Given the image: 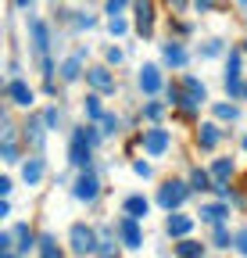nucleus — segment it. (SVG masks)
<instances>
[{
	"mask_svg": "<svg viewBox=\"0 0 247 258\" xmlns=\"http://www.w3.org/2000/svg\"><path fill=\"white\" fill-rule=\"evenodd\" d=\"M61 79H68V83L79 79V57H68L65 64H61Z\"/></svg>",
	"mask_w": 247,
	"mask_h": 258,
	"instance_id": "nucleus-21",
	"label": "nucleus"
},
{
	"mask_svg": "<svg viewBox=\"0 0 247 258\" xmlns=\"http://www.w3.org/2000/svg\"><path fill=\"white\" fill-rule=\"evenodd\" d=\"M136 29L143 36H150V29H154V4L150 0H136Z\"/></svg>",
	"mask_w": 247,
	"mask_h": 258,
	"instance_id": "nucleus-10",
	"label": "nucleus"
},
{
	"mask_svg": "<svg viewBox=\"0 0 247 258\" xmlns=\"http://www.w3.org/2000/svg\"><path fill=\"white\" fill-rule=\"evenodd\" d=\"M172 101H176L183 111H194L197 104H204V101H208L204 83H201V79H194V76H187V79H183V90H172Z\"/></svg>",
	"mask_w": 247,
	"mask_h": 258,
	"instance_id": "nucleus-1",
	"label": "nucleus"
},
{
	"mask_svg": "<svg viewBox=\"0 0 247 258\" xmlns=\"http://www.w3.org/2000/svg\"><path fill=\"white\" fill-rule=\"evenodd\" d=\"M236 247L247 254V230H240V233H236Z\"/></svg>",
	"mask_w": 247,
	"mask_h": 258,
	"instance_id": "nucleus-37",
	"label": "nucleus"
},
{
	"mask_svg": "<svg viewBox=\"0 0 247 258\" xmlns=\"http://www.w3.org/2000/svg\"><path fill=\"white\" fill-rule=\"evenodd\" d=\"M140 90L143 93H158L161 90V72L154 69V64H143L140 69Z\"/></svg>",
	"mask_w": 247,
	"mask_h": 258,
	"instance_id": "nucleus-11",
	"label": "nucleus"
},
{
	"mask_svg": "<svg viewBox=\"0 0 247 258\" xmlns=\"http://www.w3.org/2000/svg\"><path fill=\"white\" fill-rule=\"evenodd\" d=\"M22 176H25V183H40V176H43V161H40V158H33V161H25V169H22Z\"/></svg>",
	"mask_w": 247,
	"mask_h": 258,
	"instance_id": "nucleus-17",
	"label": "nucleus"
},
{
	"mask_svg": "<svg viewBox=\"0 0 247 258\" xmlns=\"http://www.w3.org/2000/svg\"><path fill=\"white\" fill-rule=\"evenodd\" d=\"M226 215H229L226 205H208V208H201V219H208V222H215V226H219Z\"/></svg>",
	"mask_w": 247,
	"mask_h": 258,
	"instance_id": "nucleus-16",
	"label": "nucleus"
},
{
	"mask_svg": "<svg viewBox=\"0 0 247 258\" xmlns=\"http://www.w3.org/2000/svg\"><path fill=\"white\" fill-rule=\"evenodd\" d=\"M215 115H219V118H229V122H233V118H236L240 111H236L233 104H215Z\"/></svg>",
	"mask_w": 247,
	"mask_h": 258,
	"instance_id": "nucleus-29",
	"label": "nucleus"
},
{
	"mask_svg": "<svg viewBox=\"0 0 247 258\" xmlns=\"http://www.w3.org/2000/svg\"><path fill=\"white\" fill-rule=\"evenodd\" d=\"M165 4H169L172 11H183V8H187V0H165Z\"/></svg>",
	"mask_w": 247,
	"mask_h": 258,
	"instance_id": "nucleus-39",
	"label": "nucleus"
},
{
	"mask_svg": "<svg viewBox=\"0 0 247 258\" xmlns=\"http://www.w3.org/2000/svg\"><path fill=\"white\" fill-rule=\"evenodd\" d=\"M190 183H194V190H208V186H211V176H208V172H204V169H197V172H194V179H190Z\"/></svg>",
	"mask_w": 247,
	"mask_h": 258,
	"instance_id": "nucleus-27",
	"label": "nucleus"
},
{
	"mask_svg": "<svg viewBox=\"0 0 247 258\" xmlns=\"http://www.w3.org/2000/svg\"><path fill=\"white\" fill-rule=\"evenodd\" d=\"M72 194H75L79 201H94L97 194H101V179L90 172V169H83V176L75 179V190H72Z\"/></svg>",
	"mask_w": 247,
	"mask_h": 258,
	"instance_id": "nucleus-5",
	"label": "nucleus"
},
{
	"mask_svg": "<svg viewBox=\"0 0 247 258\" xmlns=\"http://www.w3.org/2000/svg\"><path fill=\"white\" fill-rule=\"evenodd\" d=\"M101 122H104V133H118V118L115 115H104Z\"/></svg>",
	"mask_w": 247,
	"mask_h": 258,
	"instance_id": "nucleus-32",
	"label": "nucleus"
},
{
	"mask_svg": "<svg viewBox=\"0 0 247 258\" xmlns=\"http://www.w3.org/2000/svg\"><path fill=\"white\" fill-rule=\"evenodd\" d=\"M72 251H79V254H90V251H97V233L90 230V226H83V222H75L72 226Z\"/></svg>",
	"mask_w": 247,
	"mask_h": 258,
	"instance_id": "nucleus-3",
	"label": "nucleus"
},
{
	"mask_svg": "<svg viewBox=\"0 0 247 258\" xmlns=\"http://www.w3.org/2000/svg\"><path fill=\"white\" fill-rule=\"evenodd\" d=\"M86 118H104V108H101V97H86Z\"/></svg>",
	"mask_w": 247,
	"mask_h": 258,
	"instance_id": "nucleus-20",
	"label": "nucleus"
},
{
	"mask_svg": "<svg viewBox=\"0 0 247 258\" xmlns=\"http://www.w3.org/2000/svg\"><path fill=\"white\" fill-rule=\"evenodd\" d=\"M15 237L22 240V244H18L22 251H29V247H33V230H29V226H18V230H15Z\"/></svg>",
	"mask_w": 247,
	"mask_h": 258,
	"instance_id": "nucleus-25",
	"label": "nucleus"
},
{
	"mask_svg": "<svg viewBox=\"0 0 247 258\" xmlns=\"http://www.w3.org/2000/svg\"><path fill=\"white\" fill-rule=\"evenodd\" d=\"M161 111H165V104H147V108H143V115H147V118H158Z\"/></svg>",
	"mask_w": 247,
	"mask_h": 258,
	"instance_id": "nucleus-34",
	"label": "nucleus"
},
{
	"mask_svg": "<svg viewBox=\"0 0 247 258\" xmlns=\"http://www.w3.org/2000/svg\"><path fill=\"white\" fill-rule=\"evenodd\" d=\"M15 4H18V8H29V4H33V0H15Z\"/></svg>",
	"mask_w": 247,
	"mask_h": 258,
	"instance_id": "nucleus-40",
	"label": "nucleus"
},
{
	"mask_svg": "<svg viewBox=\"0 0 247 258\" xmlns=\"http://www.w3.org/2000/svg\"><path fill=\"white\" fill-rule=\"evenodd\" d=\"M143 151L147 154H165L169 151V133H165V129H150V133H143Z\"/></svg>",
	"mask_w": 247,
	"mask_h": 258,
	"instance_id": "nucleus-9",
	"label": "nucleus"
},
{
	"mask_svg": "<svg viewBox=\"0 0 247 258\" xmlns=\"http://www.w3.org/2000/svg\"><path fill=\"white\" fill-rule=\"evenodd\" d=\"M140 219H133V215H126L118 222V237H122V244L126 247H140L143 244V233H140V226H136Z\"/></svg>",
	"mask_w": 247,
	"mask_h": 258,
	"instance_id": "nucleus-8",
	"label": "nucleus"
},
{
	"mask_svg": "<svg viewBox=\"0 0 247 258\" xmlns=\"http://www.w3.org/2000/svg\"><path fill=\"white\" fill-rule=\"evenodd\" d=\"M29 32H33V47H36V54H40V61H43V72L50 76V61H47V25L36 18V22H29Z\"/></svg>",
	"mask_w": 247,
	"mask_h": 258,
	"instance_id": "nucleus-7",
	"label": "nucleus"
},
{
	"mask_svg": "<svg viewBox=\"0 0 247 258\" xmlns=\"http://www.w3.org/2000/svg\"><path fill=\"white\" fill-rule=\"evenodd\" d=\"M226 79H240V54L233 50L229 61H226Z\"/></svg>",
	"mask_w": 247,
	"mask_h": 258,
	"instance_id": "nucleus-24",
	"label": "nucleus"
},
{
	"mask_svg": "<svg viewBox=\"0 0 247 258\" xmlns=\"http://www.w3.org/2000/svg\"><path fill=\"white\" fill-rule=\"evenodd\" d=\"M240 4H247V0H240Z\"/></svg>",
	"mask_w": 247,
	"mask_h": 258,
	"instance_id": "nucleus-44",
	"label": "nucleus"
},
{
	"mask_svg": "<svg viewBox=\"0 0 247 258\" xmlns=\"http://www.w3.org/2000/svg\"><path fill=\"white\" fill-rule=\"evenodd\" d=\"M122 8H126V0H108V15H122Z\"/></svg>",
	"mask_w": 247,
	"mask_h": 258,
	"instance_id": "nucleus-35",
	"label": "nucleus"
},
{
	"mask_svg": "<svg viewBox=\"0 0 247 258\" xmlns=\"http://www.w3.org/2000/svg\"><path fill=\"white\" fill-rule=\"evenodd\" d=\"M243 50H247V40H243Z\"/></svg>",
	"mask_w": 247,
	"mask_h": 258,
	"instance_id": "nucleus-43",
	"label": "nucleus"
},
{
	"mask_svg": "<svg viewBox=\"0 0 247 258\" xmlns=\"http://www.w3.org/2000/svg\"><path fill=\"white\" fill-rule=\"evenodd\" d=\"M108 29H111V36H122V32L129 29V22L122 18V15H111V22H108Z\"/></svg>",
	"mask_w": 247,
	"mask_h": 258,
	"instance_id": "nucleus-26",
	"label": "nucleus"
},
{
	"mask_svg": "<svg viewBox=\"0 0 247 258\" xmlns=\"http://www.w3.org/2000/svg\"><path fill=\"white\" fill-rule=\"evenodd\" d=\"M161 54H165V61H169V64H176V69H183V64H187V50H183L179 43H165V47H161Z\"/></svg>",
	"mask_w": 247,
	"mask_h": 258,
	"instance_id": "nucleus-14",
	"label": "nucleus"
},
{
	"mask_svg": "<svg viewBox=\"0 0 247 258\" xmlns=\"http://www.w3.org/2000/svg\"><path fill=\"white\" fill-rule=\"evenodd\" d=\"M25 140H33V144H40V140H43V125H40V122H33V125H25Z\"/></svg>",
	"mask_w": 247,
	"mask_h": 258,
	"instance_id": "nucleus-28",
	"label": "nucleus"
},
{
	"mask_svg": "<svg viewBox=\"0 0 247 258\" xmlns=\"http://www.w3.org/2000/svg\"><path fill=\"white\" fill-rule=\"evenodd\" d=\"M75 25H79V29H94V25H97V18H94V15H79V18H75Z\"/></svg>",
	"mask_w": 247,
	"mask_h": 258,
	"instance_id": "nucleus-31",
	"label": "nucleus"
},
{
	"mask_svg": "<svg viewBox=\"0 0 247 258\" xmlns=\"http://www.w3.org/2000/svg\"><path fill=\"white\" fill-rule=\"evenodd\" d=\"M215 244H219V247H229L233 240H229V233H226V226L219 222V226H215Z\"/></svg>",
	"mask_w": 247,
	"mask_h": 258,
	"instance_id": "nucleus-30",
	"label": "nucleus"
},
{
	"mask_svg": "<svg viewBox=\"0 0 247 258\" xmlns=\"http://www.w3.org/2000/svg\"><path fill=\"white\" fill-rule=\"evenodd\" d=\"M204 54H208V57H219V54H222V43H219V40H211V43L204 47Z\"/></svg>",
	"mask_w": 247,
	"mask_h": 258,
	"instance_id": "nucleus-33",
	"label": "nucleus"
},
{
	"mask_svg": "<svg viewBox=\"0 0 247 258\" xmlns=\"http://www.w3.org/2000/svg\"><path fill=\"white\" fill-rule=\"evenodd\" d=\"M108 61H115V64H118V61H122V50H118V47H108Z\"/></svg>",
	"mask_w": 247,
	"mask_h": 258,
	"instance_id": "nucleus-38",
	"label": "nucleus"
},
{
	"mask_svg": "<svg viewBox=\"0 0 247 258\" xmlns=\"http://www.w3.org/2000/svg\"><path fill=\"white\" fill-rule=\"evenodd\" d=\"M8 97H11L15 104H22V108L33 104V90H29L22 79H11V83H8Z\"/></svg>",
	"mask_w": 247,
	"mask_h": 258,
	"instance_id": "nucleus-12",
	"label": "nucleus"
},
{
	"mask_svg": "<svg viewBox=\"0 0 247 258\" xmlns=\"http://www.w3.org/2000/svg\"><path fill=\"white\" fill-rule=\"evenodd\" d=\"M229 172H233V161H226V158H219V161L211 165V176H215V179H226Z\"/></svg>",
	"mask_w": 247,
	"mask_h": 258,
	"instance_id": "nucleus-22",
	"label": "nucleus"
},
{
	"mask_svg": "<svg viewBox=\"0 0 247 258\" xmlns=\"http://www.w3.org/2000/svg\"><path fill=\"white\" fill-rule=\"evenodd\" d=\"M86 83L94 86L97 93H111V90H115V72L104 69V64H97V69H86Z\"/></svg>",
	"mask_w": 247,
	"mask_h": 258,
	"instance_id": "nucleus-6",
	"label": "nucleus"
},
{
	"mask_svg": "<svg viewBox=\"0 0 247 258\" xmlns=\"http://www.w3.org/2000/svg\"><path fill=\"white\" fill-rule=\"evenodd\" d=\"M176 251H179V258H201V244L187 240V237H183V244H176Z\"/></svg>",
	"mask_w": 247,
	"mask_h": 258,
	"instance_id": "nucleus-19",
	"label": "nucleus"
},
{
	"mask_svg": "<svg viewBox=\"0 0 247 258\" xmlns=\"http://www.w3.org/2000/svg\"><path fill=\"white\" fill-rule=\"evenodd\" d=\"M4 258H15V254H11V251H4Z\"/></svg>",
	"mask_w": 247,
	"mask_h": 258,
	"instance_id": "nucleus-41",
	"label": "nucleus"
},
{
	"mask_svg": "<svg viewBox=\"0 0 247 258\" xmlns=\"http://www.w3.org/2000/svg\"><path fill=\"white\" fill-rule=\"evenodd\" d=\"M187 194H190V186L187 183H176V179H169L165 186H161V194H158V201H161V208H179L183 201H187Z\"/></svg>",
	"mask_w": 247,
	"mask_h": 258,
	"instance_id": "nucleus-2",
	"label": "nucleus"
},
{
	"mask_svg": "<svg viewBox=\"0 0 247 258\" xmlns=\"http://www.w3.org/2000/svg\"><path fill=\"white\" fill-rule=\"evenodd\" d=\"M147 212H150V205H147V198H140V194L126 201V215H133V219H143Z\"/></svg>",
	"mask_w": 247,
	"mask_h": 258,
	"instance_id": "nucleus-15",
	"label": "nucleus"
},
{
	"mask_svg": "<svg viewBox=\"0 0 247 258\" xmlns=\"http://www.w3.org/2000/svg\"><path fill=\"white\" fill-rule=\"evenodd\" d=\"M68 161L79 169L90 165V137H86V129H75V137H72V151H68Z\"/></svg>",
	"mask_w": 247,
	"mask_h": 258,
	"instance_id": "nucleus-4",
	"label": "nucleus"
},
{
	"mask_svg": "<svg viewBox=\"0 0 247 258\" xmlns=\"http://www.w3.org/2000/svg\"><path fill=\"white\" fill-rule=\"evenodd\" d=\"M40 254H43V258H65V254L54 247V240H50V237H40Z\"/></svg>",
	"mask_w": 247,
	"mask_h": 258,
	"instance_id": "nucleus-23",
	"label": "nucleus"
},
{
	"mask_svg": "<svg viewBox=\"0 0 247 258\" xmlns=\"http://www.w3.org/2000/svg\"><path fill=\"white\" fill-rule=\"evenodd\" d=\"M243 151H247V140H243Z\"/></svg>",
	"mask_w": 247,
	"mask_h": 258,
	"instance_id": "nucleus-42",
	"label": "nucleus"
},
{
	"mask_svg": "<svg viewBox=\"0 0 247 258\" xmlns=\"http://www.w3.org/2000/svg\"><path fill=\"white\" fill-rule=\"evenodd\" d=\"M133 172H136V176H150V165H147V161H136Z\"/></svg>",
	"mask_w": 247,
	"mask_h": 258,
	"instance_id": "nucleus-36",
	"label": "nucleus"
},
{
	"mask_svg": "<svg viewBox=\"0 0 247 258\" xmlns=\"http://www.w3.org/2000/svg\"><path fill=\"white\" fill-rule=\"evenodd\" d=\"M197 144L201 147H215V144H219V125H201V137H197Z\"/></svg>",
	"mask_w": 247,
	"mask_h": 258,
	"instance_id": "nucleus-18",
	"label": "nucleus"
},
{
	"mask_svg": "<svg viewBox=\"0 0 247 258\" xmlns=\"http://www.w3.org/2000/svg\"><path fill=\"white\" fill-rule=\"evenodd\" d=\"M194 230V219L190 215H172L169 219V237H187Z\"/></svg>",
	"mask_w": 247,
	"mask_h": 258,
	"instance_id": "nucleus-13",
	"label": "nucleus"
}]
</instances>
